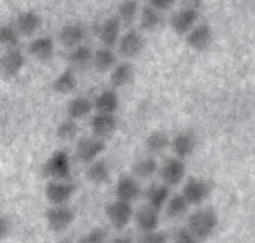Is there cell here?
I'll return each mask as SVG.
<instances>
[{
  "instance_id": "6da1fadb",
  "label": "cell",
  "mask_w": 255,
  "mask_h": 243,
  "mask_svg": "<svg viewBox=\"0 0 255 243\" xmlns=\"http://www.w3.org/2000/svg\"><path fill=\"white\" fill-rule=\"evenodd\" d=\"M219 225L218 215L213 209L210 207H201L196 212H193L188 218V229L197 240H207L212 237Z\"/></svg>"
},
{
  "instance_id": "7a4b0ae2",
  "label": "cell",
  "mask_w": 255,
  "mask_h": 243,
  "mask_svg": "<svg viewBox=\"0 0 255 243\" xmlns=\"http://www.w3.org/2000/svg\"><path fill=\"white\" fill-rule=\"evenodd\" d=\"M71 171H72L71 157H69V154L63 149L53 151L41 167L42 176L44 178H47L49 181H52V179H58V181L71 179Z\"/></svg>"
},
{
  "instance_id": "3957f363",
  "label": "cell",
  "mask_w": 255,
  "mask_h": 243,
  "mask_svg": "<svg viewBox=\"0 0 255 243\" xmlns=\"http://www.w3.org/2000/svg\"><path fill=\"white\" fill-rule=\"evenodd\" d=\"M75 184L71 179L58 181L52 179L44 187V196L50 206H61V204H69L72 196L75 193Z\"/></svg>"
},
{
  "instance_id": "277c9868",
  "label": "cell",
  "mask_w": 255,
  "mask_h": 243,
  "mask_svg": "<svg viewBox=\"0 0 255 243\" xmlns=\"http://www.w3.org/2000/svg\"><path fill=\"white\" fill-rule=\"evenodd\" d=\"M146 47V39L142 36V31L138 28H128L121 35L118 41V50L126 60H133L139 57Z\"/></svg>"
},
{
  "instance_id": "5b68a950",
  "label": "cell",
  "mask_w": 255,
  "mask_h": 243,
  "mask_svg": "<svg viewBox=\"0 0 255 243\" xmlns=\"http://www.w3.org/2000/svg\"><path fill=\"white\" fill-rule=\"evenodd\" d=\"M75 220V212L69 204L50 206L46 211V225L53 233H63L69 229Z\"/></svg>"
},
{
  "instance_id": "8992f818",
  "label": "cell",
  "mask_w": 255,
  "mask_h": 243,
  "mask_svg": "<svg viewBox=\"0 0 255 243\" xmlns=\"http://www.w3.org/2000/svg\"><path fill=\"white\" fill-rule=\"evenodd\" d=\"M107 149V143L105 140H101L94 135H86L82 137L75 145V156L82 163H91L97 160L102 156Z\"/></svg>"
},
{
  "instance_id": "52a82bcc",
  "label": "cell",
  "mask_w": 255,
  "mask_h": 243,
  "mask_svg": "<svg viewBox=\"0 0 255 243\" xmlns=\"http://www.w3.org/2000/svg\"><path fill=\"white\" fill-rule=\"evenodd\" d=\"M133 214H135V209L126 201L115 200L108 203L105 207V215L115 229H124L126 226H128V223L133 220Z\"/></svg>"
},
{
  "instance_id": "ba28073f",
  "label": "cell",
  "mask_w": 255,
  "mask_h": 243,
  "mask_svg": "<svg viewBox=\"0 0 255 243\" xmlns=\"http://www.w3.org/2000/svg\"><path fill=\"white\" fill-rule=\"evenodd\" d=\"M158 174L160 179L164 185L168 187H174L179 185L186 176V165L185 160L179 159V157H169L163 162V165H160L158 168Z\"/></svg>"
},
{
  "instance_id": "9c48e42d",
  "label": "cell",
  "mask_w": 255,
  "mask_h": 243,
  "mask_svg": "<svg viewBox=\"0 0 255 243\" xmlns=\"http://www.w3.org/2000/svg\"><path fill=\"white\" fill-rule=\"evenodd\" d=\"M199 19V9L194 5L190 6H183L180 8L177 13L172 14L171 17V28L175 35L185 36L188 31H190Z\"/></svg>"
},
{
  "instance_id": "30bf717a",
  "label": "cell",
  "mask_w": 255,
  "mask_h": 243,
  "mask_svg": "<svg viewBox=\"0 0 255 243\" xmlns=\"http://www.w3.org/2000/svg\"><path fill=\"white\" fill-rule=\"evenodd\" d=\"M90 127H91V135L107 141L116 134V130L119 127V121L116 115L96 113L90 121Z\"/></svg>"
},
{
  "instance_id": "8fae6325",
  "label": "cell",
  "mask_w": 255,
  "mask_h": 243,
  "mask_svg": "<svg viewBox=\"0 0 255 243\" xmlns=\"http://www.w3.org/2000/svg\"><path fill=\"white\" fill-rule=\"evenodd\" d=\"M185 41H186V46L190 49L196 52H204L212 46L213 30L208 24H196L185 35Z\"/></svg>"
},
{
  "instance_id": "7c38bea8",
  "label": "cell",
  "mask_w": 255,
  "mask_h": 243,
  "mask_svg": "<svg viewBox=\"0 0 255 243\" xmlns=\"http://www.w3.org/2000/svg\"><path fill=\"white\" fill-rule=\"evenodd\" d=\"M27 63L25 53L22 52L19 47L16 49H8L5 50V53L0 57V74L6 79H11V77H16Z\"/></svg>"
},
{
  "instance_id": "4fadbf2b",
  "label": "cell",
  "mask_w": 255,
  "mask_h": 243,
  "mask_svg": "<svg viewBox=\"0 0 255 243\" xmlns=\"http://www.w3.org/2000/svg\"><path fill=\"white\" fill-rule=\"evenodd\" d=\"M142 195L141 185L135 176H121L115 185V196L119 201H126V203H135L138 198Z\"/></svg>"
},
{
  "instance_id": "5bb4252c",
  "label": "cell",
  "mask_w": 255,
  "mask_h": 243,
  "mask_svg": "<svg viewBox=\"0 0 255 243\" xmlns=\"http://www.w3.org/2000/svg\"><path fill=\"white\" fill-rule=\"evenodd\" d=\"M182 195L190 203V206H201L210 196V185L204 179L188 178V181L183 185Z\"/></svg>"
},
{
  "instance_id": "9a60e30c",
  "label": "cell",
  "mask_w": 255,
  "mask_h": 243,
  "mask_svg": "<svg viewBox=\"0 0 255 243\" xmlns=\"http://www.w3.org/2000/svg\"><path fill=\"white\" fill-rule=\"evenodd\" d=\"M14 27L19 31L20 36H33L36 35L38 30L42 27V17L38 11L35 9H27V11H22L16 16L14 20Z\"/></svg>"
},
{
  "instance_id": "2e32d148",
  "label": "cell",
  "mask_w": 255,
  "mask_h": 243,
  "mask_svg": "<svg viewBox=\"0 0 255 243\" xmlns=\"http://www.w3.org/2000/svg\"><path fill=\"white\" fill-rule=\"evenodd\" d=\"M123 35V24L116 16H110L107 17L101 28H99V39L104 47H112L115 49L118 46V41Z\"/></svg>"
},
{
  "instance_id": "e0dca14e",
  "label": "cell",
  "mask_w": 255,
  "mask_h": 243,
  "mask_svg": "<svg viewBox=\"0 0 255 243\" xmlns=\"http://www.w3.org/2000/svg\"><path fill=\"white\" fill-rule=\"evenodd\" d=\"M96 113H107V115H116L121 107V97L115 88H105L99 93L93 101Z\"/></svg>"
},
{
  "instance_id": "ac0fdd59",
  "label": "cell",
  "mask_w": 255,
  "mask_h": 243,
  "mask_svg": "<svg viewBox=\"0 0 255 243\" xmlns=\"http://www.w3.org/2000/svg\"><path fill=\"white\" fill-rule=\"evenodd\" d=\"M28 53L38 61H49L55 53V41L52 36L42 35L33 38L28 42Z\"/></svg>"
},
{
  "instance_id": "d6986e66",
  "label": "cell",
  "mask_w": 255,
  "mask_h": 243,
  "mask_svg": "<svg viewBox=\"0 0 255 243\" xmlns=\"http://www.w3.org/2000/svg\"><path fill=\"white\" fill-rule=\"evenodd\" d=\"M133 79H135V66L128 60L116 63L115 68L110 71V83L115 90L130 85Z\"/></svg>"
},
{
  "instance_id": "ffe728a7",
  "label": "cell",
  "mask_w": 255,
  "mask_h": 243,
  "mask_svg": "<svg viewBox=\"0 0 255 243\" xmlns=\"http://www.w3.org/2000/svg\"><path fill=\"white\" fill-rule=\"evenodd\" d=\"M133 220L141 233H150V231H157L160 226V212L146 204L135 211Z\"/></svg>"
},
{
  "instance_id": "44dd1931",
  "label": "cell",
  "mask_w": 255,
  "mask_h": 243,
  "mask_svg": "<svg viewBox=\"0 0 255 243\" xmlns=\"http://www.w3.org/2000/svg\"><path fill=\"white\" fill-rule=\"evenodd\" d=\"M93 53H94V50L85 42L80 44V46H75V47L69 49V53H68L69 68L74 69L75 72L90 68V66H93Z\"/></svg>"
},
{
  "instance_id": "7402d4cb",
  "label": "cell",
  "mask_w": 255,
  "mask_h": 243,
  "mask_svg": "<svg viewBox=\"0 0 255 243\" xmlns=\"http://www.w3.org/2000/svg\"><path fill=\"white\" fill-rule=\"evenodd\" d=\"M58 38L64 47L72 49L75 46L83 44V41L86 38V28L80 24V22H69V24L63 25Z\"/></svg>"
},
{
  "instance_id": "603a6c76",
  "label": "cell",
  "mask_w": 255,
  "mask_h": 243,
  "mask_svg": "<svg viewBox=\"0 0 255 243\" xmlns=\"http://www.w3.org/2000/svg\"><path fill=\"white\" fill-rule=\"evenodd\" d=\"M93 110H94L93 99H90L88 96H82V94L74 96L71 101L66 104V115L74 121H82L88 118L91 115Z\"/></svg>"
},
{
  "instance_id": "cb8c5ba5",
  "label": "cell",
  "mask_w": 255,
  "mask_h": 243,
  "mask_svg": "<svg viewBox=\"0 0 255 243\" xmlns=\"http://www.w3.org/2000/svg\"><path fill=\"white\" fill-rule=\"evenodd\" d=\"M171 149L174 152V157H179L185 160L186 157H190L196 149V137L191 132H179L172 140H171Z\"/></svg>"
},
{
  "instance_id": "d4e9b609",
  "label": "cell",
  "mask_w": 255,
  "mask_h": 243,
  "mask_svg": "<svg viewBox=\"0 0 255 243\" xmlns=\"http://www.w3.org/2000/svg\"><path fill=\"white\" fill-rule=\"evenodd\" d=\"M144 196H146V204L160 212L161 209L166 206V203H168V200H169L171 187L164 185L163 182L152 184L146 190V193H144Z\"/></svg>"
},
{
  "instance_id": "484cf974",
  "label": "cell",
  "mask_w": 255,
  "mask_h": 243,
  "mask_svg": "<svg viewBox=\"0 0 255 243\" xmlns=\"http://www.w3.org/2000/svg\"><path fill=\"white\" fill-rule=\"evenodd\" d=\"M118 63V53L112 47H99L93 53V68L97 72H110Z\"/></svg>"
},
{
  "instance_id": "4316f807",
  "label": "cell",
  "mask_w": 255,
  "mask_h": 243,
  "mask_svg": "<svg viewBox=\"0 0 255 243\" xmlns=\"http://www.w3.org/2000/svg\"><path fill=\"white\" fill-rule=\"evenodd\" d=\"M77 72L69 66L52 80V90L57 94H71L77 88Z\"/></svg>"
},
{
  "instance_id": "83f0119b",
  "label": "cell",
  "mask_w": 255,
  "mask_h": 243,
  "mask_svg": "<svg viewBox=\"0 0 255 243\" xmlns=\"http://www.w3.org/2000/svg\"><path fill=\"white\" fill-rule=\"evenodd\" d=\"M169 145H171V138L163 130H153L144 140V148H146L149 156H158V154L168 149Z\"/></svg>"
},
{
  "instance_id": "f1b7e54d",
  "label": "cell",
  "mask_w": 255,
  "mask_h": 243,
  "mask_svg": "<svg viewBox=\"0 0 255 243\" xmlns=\"http://www.w3.org/2000/svg\"><path fill=\"white\" fill-rule=\"evenodd\" d=\"M110 176H112V171H110L108 163L102 159H97L91 163H88L86 168V179L90 181L94 185H104L110 181Z\"/></svg>"
},
{
  "instance_id": "f546056e",
  "label": "cell",
  "mask_w": 255,
  "mask_h": 243,
  "mask_svg": "<svg viewBox=\"0 0 255 243\" xmlns=\"http://www.w3.org/2000/svg\"><path fill=\"white\" fill-rule=\"evenodd\" d=\"M138 20H139L141 31H155L161 25V13L155 8L146 5L139 9Z\"/></svg>"
},
{
  "instance_id": "4dcf8cb0",
  "label": "cell",
  "mask_w": 255,
  "mask_h": 243,
  "mask_svg": "<svg viewBox=\"0 0 255 243\" xmlns=\"http://www.w3.org/2000/svg\"><path fill=\"white\" fill-rule=\"evenodd\" d=\"M160 165L153 156L141 157L135 165H133V174L136 179H152L155 174L158 173Z\"/></svg>"
},
{
  "instance_id": "1f68e13d",
  "label": "cell",
  "mask_w": 255,
  "mask_h": 243,
  "mask_svg": "<svg viewBox=\"0 0 255 243\" xmlns=\"http://www.w3.org/2000/svg\"><path fill=\"white\" fill-rule=\"evenodd\" d=\"M139 3L138 0H123L118 5V11H116V17L121 20L123 25H130L133 24L139 14Z\"/></svg>"
},
{
  "instance_id": "d6a6232c",
  "label": "cell",
  "mask_w": 255,
  "mask_h": 243,
  "mask_svg": "<svg viewBox=\"0 0 255 243\" xmlns=\"http://www.w3.org/2000/svg\"><path fill=\"white\" fill-rule=\"evenodd\" d=\"M188 209H190V203L185 200V196L182 193L169 196L168 203H166V206H164L166 215H168L169 218H172V220L183 217L188 212Z\"/></svg>"
},
{
  "instance_id": "836d02e7",
  "label": "cell",
  "mask_w": 255,
  "mask_h": 243,
  "mask_svg": "<svg viewBox=\"0 0 255 243\" xmlns=\"http://www.w3.org/2000/svg\"><path fill=\"white\" fill-rule=\"evenodd\" d=\"M20 35L13 24H2L0 25V47L3 49H16L19 47Z\"/></svg>"
},
{
  "instance_id": "e575fe53",
  "label": "cell",
  "mask_w": 255,
  "mask_h": 243,
  "mask_svg": "<svg viewBox=\"0 0 255 243\" xmlns=\"http://www.w3.org/2000/svg\"><path fill=\"white\" fill-rule=\"evenodd\" d=\"M55 134H57L58 140L61 141H72L79 135V124H77V121L66 118L58 123L57 129H55Z\"/></svg>"
},
{
  "instance_id": "d590c367",
  "label": "cell",
  "mask_w": 255,
  "mask_h": 243,
  "mask_svg": "<svg viewBox=\"0 0 255 243\" xmlns=\"http://www.w3.org/2000/svg\"><path fill=\"white\" fill-rule=\"evenodd\" d=\"M108 242V234L104 228H93L88 231L86 234H83L77 243H107Z\"/></svg>"
},
{
  "instance_id": "8d00e7d4",
  "label": "cell",
  "mask_w": 255,
  "mask_h": 243,
  "mask_svg": "<svg viewBox=\"0 0 255 243\" xmlns=\"http://www.w3.org/2000/svg\"><path fill=\"white\" fill-rule=\"evenodd\" d=\"M138 243H168V236L161 231H150V233H141Z\"/></svg>"
},
{
  "instance_id": "74e56055",
  "label": "cell",
  "mask_w": 255,
  "mask_h": 243,
  "mask_svg": "<svg viewBox=\"0 0 255 243\" xmlns=\"http://www.w3.org/2000/svg\"><path fill=\"white\" fill-rule=\"evenodd\" d=\"M199 240L191 234V231L188 228L177 229V233L172 237V243H197Z\"/></svg>"
},
{
  "instance_id": "f35d334b",
  "label": "cell",
  "mask_w": 255,
  "mask_h": 243,
  "mask_svg": "<svg viewBox=\"0 0 255 243\" xmlns=\"http://www.w3.org/2000/svg\"><path fill=\"white\" fill-rule=\"evenodd\" d=\"M11 229H13L11 220L5 215H0V240L6 239L11 234Z\"/></svg>"
},
{
  "instance_id": "ab89813d",
  "label": "cell",
  "mask_w": 255,
  "mask_h": 243,
  "mask_svg": "<svg viewBox=\"0 0 255 243\" xmlns=\"http://www.w3.org/2000/svg\"><path fill=\"white\" fill-rule=\"evenodd\" d=\"M175 3V0H149V6L155 8L157 11H166L172 8V5Z\"/></svg>"
},
{
  "instance_id": "60d3db41",
  "label": "cell",
  "mask_w": 255,
  "mask_h": 243,
  "mask_svg": "<svg viewBox=\"0 0 255 243\" xmlns=\"http://www.w3.org/2000/svg\"><path fill=\"white\" fill-rule=\"evenodd\" d=\"M112 243H135V242L128 236H118L112 240Z\"/></svg>"
},
{
  "instance_id": "b9f144b4",
  "label": "cell",
  "mask_w": 255,
  "mask_h": 243,
  "mask_svg": "<svg viewBox=\"0 0 255 243\" xmlns=\"http://www.w3.org/2000/svg\"><path fill=\"white\" fill-rule=\"evenodd\" d=\"M57 243H74L71 239H63V240H60V242H57Z\"/></svg>"
},
{
  "instance_id": "7bdbcfd3",
  "label": "cell",
  "mask_w": 255,
  "mask_h": 243,
  "mask_svg": "<svg viewBox=\"0 0 255 243\" xmlns=\"http://www.w3.org/2000/svg\"><path fill=\"white\" fill-rule=\"evenodd\" d=\"M190 2H193V3H197V2H199V0H190Z\"/></svg>"
}]
</instances>
